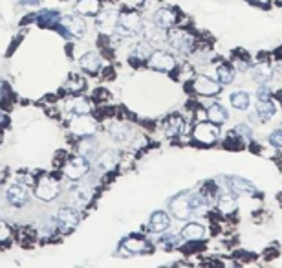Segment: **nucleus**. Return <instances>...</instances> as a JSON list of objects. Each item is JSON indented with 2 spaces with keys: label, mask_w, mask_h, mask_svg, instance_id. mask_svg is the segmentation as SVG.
<instances>
[{
  "label": "nucleus",
  "mask_w": 282,
  "mask_h": 268,
  "mask_svg": "<svg viewBox=\"0 0 282 268\" xmlns=\"http://www.w3.org/2000/svg\"><path fill=\"white\" fill-rule=\"evenodd\" d=\"M92 149H94V143H83L81 145V154L88 156V154H92Z\"/></svg>",
  "instance_id": "obj_40"
},
{
  "label": "nucleus",
  "mask_w": 282,
  "mask_h": 268,
  "mask_svg": "<svg viewBox=\"0 0 282 268\" xmlns=\"http://www.w3.org/2000/svg\"><path fill=\"white\" fill-rule=\"evenodd\" d=\"M216 75H218V81H220L222 85H229V83H233L234 79L233 70H231L227 65H220V67L216 68Z\"/></svg>",
  "instance_id": "obj_31"
},
{
  "label": "nucleus",
  "mask_w": 282,
  "mask_h": 268,
  "mask_svg": "<svg viewBox=\"0 0 282 268\" xmlns=\"http://www.w3.org/2000/svg\"><path fill=\"white\" fill-rule=\"evenodd\" d=\"M141 33H145V37L149 39L150 43H163V41H167V35L162 31V28L160 26H156L154 22L152 24H143V28H141Z\"/></svg>",
  "instance_id": "obj_20"
},
{
  "label": "nucleus",
  "mask_w": 282,
  "mask_h": 268,
  "mask_svg": "<svg viewBox=\"0 0 282 268\" xmlns=\"http://www.w3.org/2000/svg\"><path fill=\"white\" fill-rule=\"evenodd\" d=\"M231 105H233L234 109L238 110H246L249 107V96H247V92H233L231 94Z\"/></svg>",
  "instance_id": "obj_29"
},
{
  "label": "nucleus",
  "mask_w": 282,
  "mask_h": 268,
  "mask_svg": "<svg viewBox=\"0 0 282 268\" xmlns=\"http://www.w3.org/2000/svg\"><path fill=\"white\" fill-rule=\"evenodd\" d=\"M101 9V2L99 0H79L75 11L79 15H97Z\"/></svg>",
  "instance_id": "obj_21"
},
{
  "label": "nucleus",
  "mask_w": 282,
  "mask_h": 268,
  "mask_svg": "<svg viewBox=\"0 0 282 268\" xmlns=\"http://www.w3.org/2000/svg\"><path fill=\"white\" fill-rule=\"evenodd\" d=\"M205 235V228L198 222H191V224H187L183 230H181V237L185 239V241H200V239H204Z\"/></svg>",
  "instance_id": "obj_17"
},
{
  "label": "nucleus",
  "mask_w": 282,
  "mask_h": 268,
  "mask_svg": "<svg viewBox=\"0 0 282 268\" xmlns=\"http://www.w3.org/2000/svg\"><path fill=\"white\" fill-rule=\"evenodd\" d=\"M152 44L149 43V41H141V43H138V46H136V57L138 59H149L150 55H152Z\"/></svg>",
  "instance_id": "obj_32"
},
{
  "label": "nucleus",
  "mask_w": 282,
  "mask_h": 268,
  "mask_svg": "<svg viewBox=\"0 0 282 268\" xmlns=\"http://www.w3.org/2000/svg\"><path fill=\"white\" fill-rule=\"evenodd\" d=\"M90 197H92V191L86 186H77V188L72 189V193H70V204L72 207L75 209H83L88 202H90Z\"/></svg>",
  "instance_id": "obj_10"
},
{
  "label": "nucleus",
  "mask_w": 282,
  "mask_h": 268,
  "mask_svg": "<svg viewBox=\"0 0 282 268\" xmlns=\"http://www.w3.org/2000/svg\"><path fill=\"white\" fill-rule=\"evenodd\" d=\"M271 75H273V72H271V68L268 65H258L255 68V72H253V79L257 83H266V81L271 79Z\"/></svg>",
  "instance_id": "obj_30"
},
{
  "label": "nucleus",
  "mask_w": 282,
  "mask_h": 268,
  "mask_svg": "<svg viewBox=\"0 0 282 268\" xmlns=\"http://www.w3.org/2000/svg\"><path fill=\"white\" fill-rule=\"evenodd\" d=\"M167 41L170 43L172 48H176L178 52H191L192 48V43H194V39H192L189 33H185L183 30H174L170 31L167 35Z\"/></svg>",
  "instance_id": "obj_7"
},
{
  "label": "nucleus",
  "mask_w": 282,
  "mask_h": 268,
  "mask_svg": "<svg viewBox=\"0 0 282 268\" xmlns=\"http://www.w3.org/2000/svg\"><path fill=\"white\" fill-rule=\"evenodd\" d=\"M62 26L66 28L68 33H72L75 37H83L84 35V20L83 18L75 17V15H66V17L60 18Z\"/></svg>",
  "instance_id": "obj_14"
},
{
  "label": "nucleus",
  "mask_w": 282,
  "mask_h": 268,
  "mask_svg": "<svg viewBox=\"0 0 282 268\" xmlns=\"http://www.w3.org/2000/svg\"><path fill=\"white\" fill-rule=\"evenodd\" d=\"M181 129H183V122H181V118H170L167 123V134L169 136H176V134L181 133Z\"/></svg>",
  "instance_id": "obj_34"
},
{
  "label": "nucleus",
  "mask_w": 282,
  "mask_h": 268,
  "mask_svg": "<svg viewBox=\"0 0 282 268\" xmlns=\"http://www.w3.org/2000/svg\"><path fill=\"white\" fill-rule=\"evenodd\" d=\"M218 207L222 209V213H233L234 209H236L234 197L229 195V193H222V195L218 197Z\"/></svg>",
  "instance_id": "obj_24"
},
{
  "label": "nucleus",
  "mask_w": 282,
  "mask_h": 268,
  "mask_svg": "<svg viewBox=\"0 0 282 268\" xmlns=\"http://www.w3.org/2000/svg\"><path fill=\"white\" fill-rule=\"evenodd\" d=\"M57 222H59L64 230H73L79 224V213L72 207H62L57 213Z\"/></svg>",
  "instance_id": "obj_12"
},
{
  "label": "nucleus",
  "mask_w": 282,
  "mask_h": 268,
  "mask_svg": "<svg viewBox=\"0 0 282 268\" xmlns=\"http://www.w3.org/2000/svg\"><path fill=\"white\" fill-rule=\"evenodd\" d=\"M270 85L268 83H260V86H258V92H257V99L258 101H268L270 99Z\"/></svg>",
  "instance_id": "obj_35"
},
{
  "label": "nucleus",
  "mask_w": 282,
  "mask_h": 268,
  "mask_svg": "<svg viewBox=\"0 0 282 268\" xmlns=\"http://www.w3.org/2000/svg\"><path fill=\"white\" fill-rule=\"evenodd\" d=\"M59 189H60L59 184L55 182V180H52V178H42L41 182H39V186L35 188V197L44 202H50V201H54V199H57Z\"/></svg>",
  "instance_id": "obj_3"
},
{
  "label": "nucleus",
  "mask_w": 282,
  "mask_h": 268,
  "mask_svg": "<svg viewBox=\"0 0 282 268\" xmlns=\"http://www.w3.org/2000/svg\"><path fill=\"white\" fill-rule=\"evenodd\" d=\"M72 133L77 136H90L96 133V122L88 118V114H79L72 122Z\"/></svg>",
  "instance_id": "obj_8"
},
{
  "label": "nucleus",
  "mask_w": 282,
  "mask_h": 268,
  "mask_svg": "<svg viewBox=\"0 0 282 268\" xmlns=\"http://www.w3.org/2000/svg\"><path fill=\"white\" fill-rule=\"evenodd\" d=\"M97 164H99V167H101L103 171H110L115 164H117V154L112 151H105L101 156H99Z\"/></svg>",
  "instance_id": "obj_28"
},
{
  "label": "nucleus",
  "mask_w": 282,
  "mask_h": 268,
  "mask_svg": "<svg viewBox=\"0 0 282 268\" xmlns=\"http://www.w3.org/2000/svg\"><path fill=\"white\" fill-rule=\"evenodd\" d=\"M117 20H119V13L114 11V9H107V11H103L99 17H97V26H99V30L108 33V31L115 30V24H117Z\"/></svg>",
  "instance_id": "obj_13"
},
{
  "label": "nucleus",
  "mask_w": 282,
  "mask_h": 268,
  "mask_svg": "<svg viewBox=\"0 0 282 268\" xmlns=\"http://www.w3.org/2000/svg\"><path fill=\"white\" fill-rule=\"evenodd\" d=\"M6 199H7V202L15 207L24 206L26 201H28V189H26L22 184H13V186L7 188Z\"/></svg>",
  "instance_id": "obj_9"
},
{
  "label": "nucleus",
  "mask_w": 282,
  "mask_h": 268,
  "mask_svg": "<svg viewBox=\"0 0 282 268\" xmlns=\"http://www.w3.org/2000/svg\"><path fill=\"white\" fill-rule=\"evenodd\" d=\"M236 68H238L240 72H246V70L251 68V65H249L247 61H236Z\"/></svg>",
  "instance_id": "obj_41"
},
{
  "label": "nucleus",
  "mask_w": 282,
  "mask_h": 268,
  "mask_svg": "<svg viewBox=\"0 0 282 268\" xmlns=\"http://www.w3.org/2000/svg\"><path fill=\"white\" fill-rule=\"evenodd\" d=\"M281 2H282V0H281Z\"/></svg>",
  "instance_id": "obj_44"
},
{
  "label": "nucleus",
  "mask_w": 282,
  "mask_h": 268,
  "mask_svg": "<svg viewBox=\"0 0 282 268\" xmlns=\"http://www.w3.org/2000/svg\"><path fill=\"white\" fill-rule=\"evenodd\" d=\"M141 28H143V22L139 18L138 13H126V15H121L117 24H115V33L117 35H136V33H141Z\"/></svg>",
  "instance_id": "obj_1"
},
{
  "label": "nucleus",
  "mask_w": 282,
  "mask_h": 268,
  "mask_svg": "<svg viewBox=\"0 0 282 268\" xmlns=\"http://www.w3.org/2000/svg\"><path fill=\"white\" fill-rule=\"evenodd\" d=\"M110 134L115 141H126L130 138V129L126 127L125 123H115L110 127Z\"/></svg>",
  "instance_id": "obj_25"
},
{
  "label": "nucleus",
  "mask_w": 282,
  "mask_h": 268,
  "mask_svg": "<svg viewBox=\"0 0 282 268\" xmlns=\"http://www.w3.org/2000/svg\"><path fill=\"white\" fill-rule=\"evenodd\" d=\"M170 224V219H169L167 213H163V211H156V213L150 217V230L154 233H162L165 232Z\"/></svg>",
  "instance_id": "obj_19"
},
{
  "label": "nucleus",
  "mask_w": 282,
  "mask_h": 268,
  "mask_svg": "<svg viewBox=\"0 0 282 268\" xmlns=\"http://www.w3.org/2000/svg\"><path fill=\"white\" fill-rule=\"evenodd\" d=\"M165 239V244H170V246H174V244H178V237L176 235H167Z\"/></svg>",
  "instance_id": "obj_42"
},
{
  "label": "nucleus",
  "mask_w": 282,
  "mask_h": 268,
  "mask_svg": "<svg viewBox=\"0 0 282 268\" xmlns=\"http://www.w3.org/2000/svg\"><path fill=\"white\" fill-rule=\"evenodd\" d=\"M234 133L236 134H240L242 138H246V140H251V129L247 127V125H244V123H240V125H236V129H234Z\"/></svg>",
  "instance_id": "obj_38"
},
{
  "label": "nucleus",
  "mask_w": 282,
  "mask_h": 268,
  "mask_svg": "<svg viewBox=\"0 0 282 268\" xmlns=\"http://www.w3.org/2000/svg\"><path fill=\"white\" fill-rule=\"evenodd\" d=\"M270 143L275 147H282V129H277L270 134Z\"/></svg>",
  "instance_id": "obj_37"
},
{
  "label": "nucleus",
  "mask_w": 282,
  "mask_h": 268,
  "mask_svg": "<svg viewBox=\"0 0 282 268\" xmlns=\"http://www.w3.org/2000/svg\"><path fill=\"white\" fill-rule=\"evenodd\" d=\"M68 112H72L75 116L79 114H90V103L83 98H75V99H70L66 105Z\"/></svg>",
  "instance_id": "obj_23"
},
{
  "label": "nucleus",
  "mask_w": 282,
  "mask_h": 268,
  "mask_svg": "<svg viewBox=\"0 0 282 268\" xmlns=\"http://www.w3.org/2000/svg\"><path fill=\"white\" fill-rule=\"evenodd\" d=\"M79 65L83 70L90 73H96L99 72V68H101V57L96 54V52H88V54H84L81 59H79Z\"/></svg>",
  "instance_id": "obj_15"
},
{
  "label": "nucleus",
  "mask_w": 282,
  "mask_h": 268,
  "mask_svg": "<svg viewBox=\"0 0 282 268\" xmlns=\"http://www.w3.org/2000/svg\"><path fill=\"white\" fill-rule=\"evenodd\" d=\"M207 116H209V120L213 123H216V125H220V123H226L229 120V112L226 107H222L220 103H215L211 105L209 110H207Z\"/></svg>",
  "instance_id": "obj_18"
},
{
  "label": "nucleus",
  "mask_w": 282,
  "mask_h": 268,
  "mask_svg": "<svg viewBox=\"0 0 282 268\" xmlns=\"http://www.w3.org/2000/svg\"><path fill=\"white\" fill-rule=\"evenodd\" d=\"M90 169V164H88V158L86 156H73L66 165H64V175L68 178H72V180H79V178H83L86 173Z\"/></svg>",
  "instance_id": "obj_2"
},
{
  "label": "nucleus",
  "mask_w": 282,
  "mask_h": 268,
  "mask_svg": "<svg viewBox=\"0 0 282 268\" xmlns=\"http://www.w3.org/2000/svg\"><path fill=\"white\" fill-rule=\"evenodd\" d=\"M275 112H277V107H275V103H271L270 99H268V101H258L257 114L260 120H270Z\"/></svg>",
  "instance_id": "obj_27"
},
{
  "label": "nucleus",
  "mask_w": 282,
  "mask_h": 268,
  "mask_svg": "<svg viewBox=\"0 0 282 268\" xmlns=\"http://www.w3.org/2000/svg\"><path fill=\"white\" fill-rule=\"evenodd\" d=\"M229 186H231V189L233 191H236V193H253L255 191V188H253L251 182H247V180H244V178H238V177H233L231 180H229Z\"/></svg>",
  "instance_id": "obj_26"
},
{
  "label": "nucleus",
  "mask_w": 282,
  "mask_h": 268,
  "mask_svg": "<svg viewBox=\"0 0 282 268\" xmlns=\"http://www.w3.org/2000/svg\"><path fill=\"white\" fill-rule=\"evenodd\" d=\"M218 134H220V131H218V127H216V123H198L196 127H194V140L202 141V143H213V141L218 138Z\"/></svg>",
  "instance_id": "obj_5"
},
{
  "label": "nucleus",
  "mask_w": 282,
  "mask_h": 268,
  "mask_svg": "<svg viewBox=\"0 0 282 268\" xmlns=\"http://www.w3.org/2000/svg\"><path fill=\"white\" fill-rule=\"evenodd\" d=\"M123 250H126L128 254H141V252L149 250V244H147V241H145V239L130 237V239H126L125 243H123Z\"/></svg>",
  "instance_id": "obj_22"
},
{
  "label": "nucleus",
  "mask_w": 282,
  "mask_h": 268,
  "mask_svg": "<svg viewBox=\"0 0 282 268\" xmlns=\"http://www.w3.org/2000/svg\"><path fill=\"white\" fill-rule=\"evenodd\" d=\"M66 86H68V90H73V92L81 90V88L84 86V79H83V77H79V75H72Z\"/></svg>",
  "instance_id": "obj_36"
},
{
  "label": "nucleus",
  "mask_w": 282,
  "mask_h": 268,
  "mask_svg": "<svg viewBox=\"0 0 282 268\" xmlns=\"http://www.w3.org/2000/svg\"><path fill=\"white\" fill-rule=\"evenodd\" d=\"M149 65H150V68H154V70L169 72V70H172V68H174L176 61L170 54L158 50V52H152V55L149 57Z\"/></svg>",
  "instance_id": "obj_4"
},
{
  "label": "nucleus",
  "mask_w": 282,
  "mask_h": 268,
  "mask_svg": "<svg viewBox=\"0 0 282 268\" xmlns=\"http://www.w3.org/2000/svg\"><path fill=\"white\" fill-rule=\"evenodd\" d=\"M262 2H264V0H262Z\"/></svg>",
  "instance_id": "obj_43"
},
{
  "label": "nucleus",
  "mask_w": 282,
  "mask_h": 268,
  "mask_svg": "<svg viewBox=\"0 0 282 268\" xmlns=\"http://www.w3.org/2000/svg\"><path fill=\"white\" fill-rule=\"evenodd\" d=\"M39 22L41 24H55L57 20H59V13L57 11H50V9H46V11H41L39 13Z\"/></svg>",
  "instance_id": "obj_33"
},
{
  "label": "nucleus",
  "mask_w": 282,
  "mask_h": 268,
  "mask_svg": "<svg viewBox=\"0 0 282 268\" xmlns=\"http://www.w3.org/2000/svg\"><path fill=\"white\" fill-rule=\"evenodd\" d=\"M174 22H176L174 11H170V9H167V7H162V9H158V11L154 13V24L160 26L162 30L170 28Z\"/></svg>",
  "instance_id": "obj_16"
},
{
  "label": "nucleus",
  "mask_w": 282,
  "mask_h": 268,
  "mask_svg": "<svg viewBox=\"0 0 282 268\" xmlns=\"http://www.w3.org/2000/svg\"><path fill=\"white\" fill-rule=\"evenodd\" d=\"M170 211L176 219L185 220L192 215V206H191V197L187 195H178L170 202Z\"/></svg>",
  "instance_id": "obj_6"
},
{
  "label": "nucleus",
  "mask_w": 282,
  "mask_h": 268,
  "mask_svg": "<svg viewBox=\"0 0 282 268\" xmlns=\"http://www.w3.org/2000/svg\"><path fill=\"white\" fill-rule=\"evenodd\" d=\"M6 239H9V228L4 222H0V243L6 241Z\"/></svg>",
  "instance_id": "obj_39"
},
{
  "label": "nucleus",
  "mask_w": 282,
  "mask_h": 268,
  "mask_svg": "<svg viewBox=\"0 0 282 268\" xmlns=\"http://www.w3.org/2000/svg\"><path fill=\"white\" fill-rule=\"evenodd\" d=\"M194 90L198 92V94H202V96H215V94L220 92V85L216 81L205 77V75H200L194 81Z\"/></svg>",
  "instance_id": "obj_11"
}]
</instances>
